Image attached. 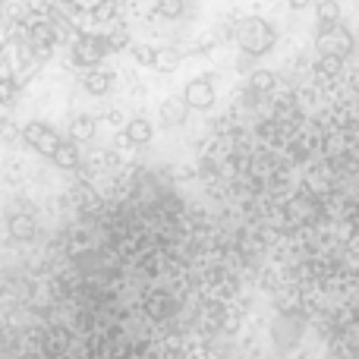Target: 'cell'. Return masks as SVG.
Listing matches in <instances>:
<instances>
[{
    "mask_svg": "<svg viewBox=\"0 0 359 359\" xmlns=\"http://www.w3.org/2000/svg\"><path fill=\"white\" fill-rule=\"evenodd\" d=\"M236 41H240L243 54L255 60V57L268 54V50L274 48V29L265 22V19L249 16V19H243L240 29H236Z\"/></svg>",
    "mask_w": 359,
    "mask_h": 359,
    "instance_id": "obj_1",
    "label": "cell"
},
{
    "mask_svg": "<svg viewBox=\"0 0 359 359\" xmlns=\"http://www.w3.org/2000/svg\"><path fill=\"white\" fill-rule=\"evenodd\" d=\"M107 35H88V32H79V38L73 41V63L79 67H98L101 57L107 54Z\"/></svg>",
    "mask_w": 359,
    "mask_h": 359,
    "instance_id": "obj_2",
    "label": "cell"
},
{
    "mask_svg": "<svg viewBox=\"0 0 359 359\" xmlns=\"http://www.w3.org/2000/svg\"><path fill=\"white\" fill-rule=\"evenodd\" d=\"M22 139L32 145V149H38V151H41V155H48V158H54L57 145L63 142V139L57 136V133L50 130L48 123H41V120H32V123L22 130Z\"/></svg>",
    "mask_w": 359,
    "mask_h": 359,
    "instance_id": "obj_3",
    "label": "cell"
},
{
    "mask_svg": "<svg viewBox=\"0 0 359 359\" xmlns=\"http://www.w3.org/2000/svg\"><path fill=\"white\" fill-rule=\"evenodd\" d=\"M318 48H322L325 57H337V60H341V57L350 54V48H353V35H350L344 25H334V29H328V32H318Z\"/></svg>",
    "mask_w": 359,
    "mask_h": 359,
    "instance_id": "obj_4",
    "label": "cell"
},
{
    "mask_svg": "<svg viewBox=\"0 0 359 359\" xmlns=\"http://www.w3.org/2000/svg\"><path fill=\"white\" fill-rule=\"evenodd\" d=\"M186 104L192 107V111H208L211 104H215V86H211L208 76H202V79H192L189 86H186Z\"/></svg>",
    "mask_w": 359,
    "mask_h": 359,
    "instance_id": "obj_5",
    "label": "cell"
},
{
    "mask_svg": "<svg viewBox=\"0 0 359 359\" xmlns=\"http://www.w3.org/2000/svg\"><path fill=\"white\" fill-rule=\"evenodd\" d=\"M29 41L35 50H50L57 44V29L50 19H38V22L29 25Z\"/></svg>",
    "mask_w": 359,
    "mask_h": 359,
    "instance_id": "obj_6",
    "label": "cell"
},
{
    "mask_svg": "<svg viewBox=\"0 0 359 359\" xmlns=\"http://www.w3.org/2000/svg\"><path fill=\"white\" fill-rule=\"evenodd\" d=\"M82 86H86L88 95H107V88L114 86V73H111V69H104V67L92 69V73L82 79Z\"/></svg>",
    "mask_w": 359,
    "mask_h": 359,
    "instance_id": "obj_7",
    "label": "cell"
},
{
    "mask_svg": "<svg viewBox=\"0 0 359 359\" xmlns=\"http://www.w3.org/2000/svg\"><path fill=\"white\" fill-rule=\"evenodd\" d=\"M186 111H189V104H186V98H168L161 104V120L164 126H180L186 120Z\"/></svg>",
    "mask_w": 359,
    "mask_h": 359,
    "instance_id": "obj_8",
    "label": "cell"
},
{
    "mask_svg": "<svg viewBox=\"0 0 359 359\" xmlns=\"http://www.w3.org/2000/svg\"><path fill=\"white\" fill-rule=\"evenodd\" d=\"M50 161H54L57 168H63V170H73V168H79V149H76L69 139H63V142L57 145V151H54Z\"/></svg>",
    "mask_w": 359,
    "mask_h": 359,
    "instance_id": "obj_9",
    "label": "cell"
},
{
    "mask_svg": "<svg viewBox=\"0 0 359 359\" xmlns=\"http://www.w3.org/2000/svg\"><path fill=\"white\" fill-rule=\"evenodd\" d=\"M126 142L130 145H149L151 142V123L145 117H136L126 123Z\"/></svg>",
    "mask_w": 359,
    "mask_h": 359,
    "instance_id": "obj_10",
    "label": "cell"
},
{
    "mask_svg": "<svg viewBox=\"0 0 359 359\" xmlns=\"http://www.w3.org/2000/svg\"><path fill=\"white\" fill-rule=\"evenodd\" d=\"M334 25H341V6L337 0H322L318 4V32H328Z\"/></svg>",
    "mask_w": 359,
    "mask_h": 359,
    "instance_id": "obj_11",
    "label": "cell"
},
{
    "mask_svg": "<svg viewBox=\"0 0 359 359\" xmlns=\"http://www.w3.org/2000/svg\"><path fill=\"white\" fill-rule=\"evenodd\" d=\"M69 136H73V142H88V139H95V117L79 114V117L69 123Z\"/></svg>",
    "mask_w": 359,
    "mask_h": 359,
    "instance_id": "obj_12",
    "label": "cell"
},
{
    "mask_svg": "<svg viewBox=\"0 0 359 359\" xmlns=\"http://www.w3.org/2000/svg\"><path fill=\"white\" fill-rule=\"evenodd\" d=\"M35 221H32V215H13L10 217V233L13 240H32L35 236Z\"/></svg>",
    "mask_w": 359,
    "mask_h": 359,
    "instance_id": "obj_13",
    "label": "cell"
},
{
    "mask_svg": "<svg viewBox=\"0 0 359 359\" xmlns=\"http://www.w3.org/2000/svg\"><path fill=\"white\" fill-rule=\"evenodd\" d=\"M180 67V50L174 48H158L155 50V63H151V69H158V73H174Z\"/></svg>",
    "mask_w": 359,
    "mask_h": 359,
    "instance_id": "obj_14",
    "label": "cell"
},
{
    "mask_svg": "<svg viewBox=\"0 0 359 359\" xmlns=\"http://www.w3.org/2000/svg\"><path fill=\"white\" fill-rule=\"evenodd\" d=\"M107 48H111V50H126V48H133L130 29H126V25H117V29L107 35Z\"/></svg>",
    "mask_w": 359,
    "mask_h": 359,
    "instance_id": "obj_15",
    "label": "cell"
},
{
    "mask_svg": "<svg viewBox=\"0 0 359 359\" xmlns=\"http://www.w3.org/2000/svg\"><path fill=\"white\" fill-rule=\"evenodd\" d=\"M79 10H82V6L76 4V0H57V4H54V13H50V16H57V19H69V22H76Z\"/></svg>",
    "mask_w": 359,
    "mask_h": 359,
    "instance_id": "obj_16",
    "label": "cell"
},
{
    "mask_svg": "<svg viewBox=\"0 0 359 359\" xmlns=\"http://www.w3.org/2000/svg\"><path fill=\"white\" fill-rule=\"evenodd\" d=\"M271 86H274V73H271V69H255V73H252V92L255 95L271 92Z\"/></svg>",
    "mask_w": 359,
    "mask_h": 359,
    "instance_id": "obj_17",
    "label": "cell"
},
{
    "mask_svg": "<svg viewBox=\"0 0 359 359\" xmlns=\"http://www.w3.org/2000/svg\"><path fill=\"white\" fill-rule=\"evenodd\" d=\"M114 16H117V0H101V4L92 10L95 22H111Z\"/></svg>",
    "mask_w": 359,
    "mask_h": 359,
    "instance_id": "obj_18",
    "label": "cell"
},
{
    "mask_svg": "<svg viewBox=\"0 0 359 359\" xmlns=\"http://www.w3.org/2000/svg\"><path fill=\"white\" fill-rule=\"evenodd\" d=\"M186 10L183 0H158V16L161 19H177Z\"/></svg>",
    "mask_w": 359,
    "mask_h": 359,
    "instance_id": "obj_19",
    "label": "cell"
},
{
    "mask_svg": "<svg viewBox=\"0 0 359 359\" xmlns=\"http://www.w3.org/2000/svg\"><path fill=\"white\" fill-rule=\"evenodd\" d=\"M130 50H133V57H136L142 67H151V63H155V50L158 48H151V44H133Z\"/></svg>",
    "mask_w": 359,
    "mask_h": 359,
    "instance_id": "obj_20",
    "label": "cell"
},
{
    "mask_svg": "<svg viewBox=\"0 0 359 359\" xmlns=\"http://www.w3.org/2000/svg\"><path fill=\"white\" fill-rule=\"evenodd\" d=\"M16 95H19V86L13 79L0 82V101H4V104H13V101H16Z\"/></svg>",
    "mask_w": 359,
    "mask_h": 359,
    "instance_id": "obj_21",
    "label": "cell"
},
{
    "mask_svg": "<svg viewBox=\"0 0 359 359\" xmlns=\"http://www.w3.org/2000/svg\"><path fill=\"white\" fill-rule=\"evenodd\" d=\"M54 4L57 0H25V6H29L32 13H38V16H50V13H54Z\"/></svg>",
    "mask_w": 359,
    "mask_h": 359,
    "instance_id": "obj_22",
    "label": "cell"
},
{
    "mask_svg": "<svg viewBox=\"0 0 359 359\" xmlns=\"http://www.w3.org/2000/svg\"><path fill=\"white\" fill-rule=\"evenodd\" d=\"M0 133H4V139L19 136V133H16V126H13V123H0Z\"/></svg>",
    "mask_w": 359,
    "mask_h": 359,
    "instance_id": "obj_23",
    "label": "cell"
},
{
    "mask_svg": "<svg viewBox=\"0 0 359 359\" xmlns=\"http://www.w3.org/2000/svg\"><path fill=\"white\" fill-rule=\"evenodd\" d=\"M76 4H79V6H88V10H95V6H98L101 0H76Z\"/></svg>",
    "mask_w": 359,
    "mask_h": 359,
    "instance_id": "obj_24",
    "label": "cell"
},
{
    "mask_svg": "<svg viewBox=\"0 0 359 359\" xmlns=\"http://www.w3.org/2000/svg\"><path fill=\"white\" fill-rule=\"evenodd\" d=\"M306 4H309V0H290V6H293V10H303Z\"/></svg>",
    "mask_w": 359,
    "mask_h": 359,
    "instance_id": "obj_25",
    "label": "cell"
},
{
    "mask_svg": "<svg viewBox=\"0 0 359 359\" xmlns=\"http://www.w3.org/2000/svg\"><path fill=\"white\" fill-rule=\"evenodd\" d=\"M0 10H4V0H0Z\"/></svg>",
    "mask_w": 359,
    "mask_h": 359,
    "instance_id": "obj_26",
    "label": "cell"
}]
</instances>
